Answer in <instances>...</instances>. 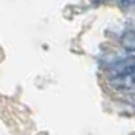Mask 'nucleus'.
<instances>
[{
	"instance_id": "1",
	"label": "nucleus",
	"mask_w": 135,
	"mask_h": 135,
	"mask_svg": "<svg viewBox=\"0 0 135 135\" xmlns=\"http://www.w3.org/2000/svg\"><path fill=\"white\" fill-rule=\"evenodd\" d=\"M108 73L112 79L122 80L128 79L135 74V56H128L124 59H118L114 64H111Z\"/></svg>"
},
{
	"instance_id": "2",
	"label": "nucleus",
	"mask_w": 135,
	"mask_h": 135,
	"mask_svg": "<svg viewBox=\"0 0 135 135\" xmlns=\"http://www.w3.org/2000/svg\"><path fill=\"white\" fill-rule=\"evenodd\" d=\"M120 43H122V47L126 50V52L134 53L135 52V32L134 31L123 32L122 38H120Z\"/></svg>"
},
{
	"instance_id": "3",
	"label": "nucleus",
	"mask_w": 135,
	"mask_h": 135,
	"mask_svg": "<svg viewBox=\"0 0 135 135\" xmlns=\"http://www.w3.org/2000/svg\"><path fill=\"white\" fill-rule=\"evenodd\" d=\"M120 5H122L123 8L135 6V0H120Z\"/></svg>"
}]
</instances>
